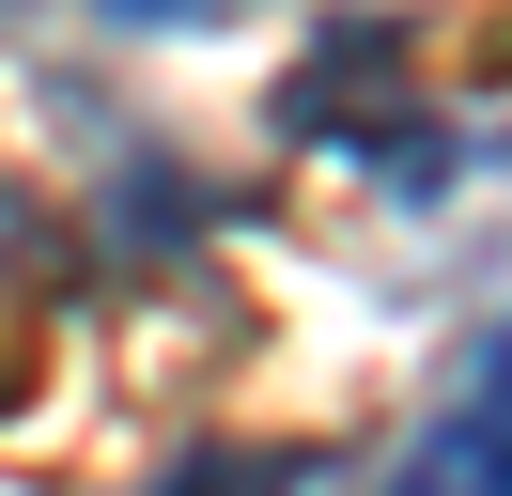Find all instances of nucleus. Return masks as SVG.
I'll use <instances>...</instances> for the list:
<instances>
[{
    "label": "nucleus",
    "instance_id": "obj_1",
    "mask_svg": "<svg viewBox=\"0 0 512 496\" xmlns=\"http://www.w3.org/2000/svg\"><path fill=\"white\" fill-rule=\"evenodd\" d=\"M388 93H404V16H342V31L280 78V140H342V155H373Z\"/></svg>",
    "mask_w": 512,
    "mask_h": 496
},
{
    "label": "nucleus",
    "instance_id": "obj_2",
    "mask_svg": "<svg viewBox=\"0 0 512 496\" xmlns=\"http://www.w3.org/2000/svg\"><path fill=\"white\" fill-rule=\"evenodd\" d=\"M373 496H512V403H450Z\"/></svg>",
    "mask_w": 512,
    "mask_h": 496
},
{
    "label": "nucleus",
    "instance_id": "obj_3",
    "mask_svg": "<svg viewBox=\"0 0 512 496\" xmlns=\"http://www.w3.org/2000/svg\"><path fill=\"white\" fill-rule=\"evenodd\" d=\"M326 450H249V434H202V450H171L140 496H311Z\"/></svg>",
    "mask_w": 512,
    "mask_h": 496
},
{
    "label": "nucleus",
    "instance_id": "obj_4",
    "mask_svg": "<svg viewBox=\"0 0 512 496\" xmlns=\"http://www.w3.org/2000/svg\"><path fill=\"white\" fill-rule=\"evenodd\" d=\"M109 31H233V16H264V0H94Z\"/></svg>",
    "mask_w": 512,
    "mask_h": 496
},
{
    "label": "nucleus",
    "instance_id": "obj_5",
    "mask_svg": "<svg viewBox=\"0 0 512 496\" xmlns=\"http://www.w3.org/2000/svg\"><path fill=\"white\" fill-rule=\"evenodd\" d=\"M466 403H512V326H497V341L466 357Z\"/></svg>",
    "mask_w": 512,
    "mask_h": 496
}]
</instances>
